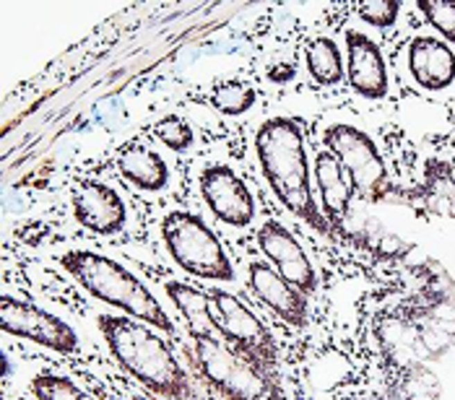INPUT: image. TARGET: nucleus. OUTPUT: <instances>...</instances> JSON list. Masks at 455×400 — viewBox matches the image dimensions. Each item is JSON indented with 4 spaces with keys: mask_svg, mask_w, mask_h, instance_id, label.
I'll use <instances>...</instances> for the list:
<instances>
[{
    "mask_svg": "<svg viewBox=\"0 0 455 400\" xmlns=\"http://www.w3.org/2000/svg\"><path fill=\"white\" fill-rule=\"evenodd\" d=\"M151 130H154V138L159 144H164L169 151H177V154L187 151L196 141V133H193L190 123L182 120L180 114H164L162 120H156Z\"/></svg>",
    "mask_w": 455,
    "mask_h": 400,
    "instance_id": "obj_21",
    "label": "nucleus"
},
{
    "mask_svg": "<svg viewBox=\"0 0 455 400\" xmlns=\"http://www.w3.org/2000/svg\"><path fill=\"white\" fill-rule=\"evenodd\" d=\"M211 107L216 112L227 114V117H237V114H245L248 110H252V104L258 99L255 89L245 81H237V78H229V81H221L211 89Z\"/></svg>",
    "mask_w": 455,
    "mask_h": 400,
    "instance_id": "obj_19",
    "label": "nucleus"
},
{
    "mask_svg": "<svg viewBox=\"0 0 455 400\" xmlns=\"http://www.w3.org/2000/svg\"><path fill=\"white\" fill-rule=\"evenodd\" d=\"M248 286L279 320L289 322L294 328H304L310 322V304H307L310 297H304L300 288L284 281L268 263H260V260L250 263Z\"/></svg>",
    "mask_w": 455,
    "mask_h": 400,
    "instance_id": "obj_12",
    "label": "nucleus"
},
{
    "mask_svg": "<svg viewBox=\"0 0 455 400\" xmlns=\"http://www.w3.org/2000/svg\"><path fill=\"white\" fill-rule=\"evenodd\" d=\"M117 172L146 193H159L169 182V166L162 156L146 148V146H128L123 154L117 156Z\"/></svg>",
    "mask_w": 455,
    "mask_h": 400,
    "instance_id": "obj_16",
    "label": "nucleus"
},
{
    "mask_svg": "<svg viewBox=\"0 0 455 400\" xmlns=\"http://www.w3.org/2000/svg\"><path fill=\"white\" fill-rule=\"evenodd\" d=\"M193 364L200 380L211 385L224 400H289L281 380H273L258 369L221 336L193 338Z\"/></svg>",
    "mask_w": 455,
    "mask_h": 400,
    "instance_id": "obj_4",
    "label": "nucleus"
},
{
    "mask_svg": "<svg viewBox=\"0 0 455 400\" xmlns=\"http://www.w3.org/2000/svg\"><path fill=\"white\" fill-rule=\"evenodd\" d=\"M200 198L208 205V211L216 216L218 221L229 226H245L252 224L255 218V198L250 193L248 182L227 164H211L206 166L198 177Z\"/></svg>",
    "mask_w": 455,
    "mask_h": 400,
    "instance_id": "obj_9",
    "label": "nucleus"
},
{
    "mask_svg": "<svg viewBox=\"0 0 455 400\" xmlns=\"http://www.w3.org/2000/svg\"><path fill=\"white\" fill-rule=\"evenodd\" d=\"M409 71L427 92H443L455 81L453 47L435 37H416L409 44Z\"/></svg>",
    "mask_w": 455,
    "mask_h": 400,
    "instance_id": "obj_14",
    "label": "nucleus"
},
{
    "mask_svg": "<svg viewBox=\"0 0 455 400\" xmlns=\"http://www.w3.org/2000/svg\"><path fill=\"white\" fill-rule=\"evenodd\" d=\"M58 263L96 302H104L110 307L120 309L123 315L141 320L159 333H166V336L177 333L175 322L169 320L166 309L159 304V299L151 294V288L135 273H130L123 263H117L107 255H99L94 250L62 252L58 257Z\"/></svg>",
    "mask_w": 455,
    "mask_h": 400,
    "instance_id": "obj_3",
    "label": "nucleus"
},
{
    "mask_svg": "<svg viewBox=\"0 0 455 400\" xmlns=\"http://www.w3.org/2000/svg\"><path fill=\"white\" fill-rule=\"evenodd\" d=\"M307 71L320 86H336L346 76V62L338 50V44L331 37H315L304 50Z\"/></svg>",
    "mask_w": 455,
    "mask_h": 400,
    "instance_id": "obj_18",
    "label": "nucleus"
},
{
    "mask_svg": "<svg viewBox=\"0 0 455 400\" xmlns=\"http://www.w3.org/2000/svg\"><path fill=\"white\" fill-rule=\"evenodd\" d=\"M31 395L37 400H96L92 392L78 388L71 377L58 374V372H42L29 382Z\"/></svg>",
    "mask_w": 455,
    "mask_h": 400,
    "instance_id": "obj_20",
    "label": "nucleus"
},
{
    "mask_svg": "<svg viewBox=\"0 0 455 400\" xmlns=\"http://www.w3.org/2000/svg\"><path fill=\"white\" fill-rule=\"evenodd\" d=\"M162 242L185 273L206 281H234V266L216 232L190 211H169L162 218Z\"/></svg>",
    "mask_w": 455,
    "mask_h": 400,
    "instance_id": "obj_5",
    "label": "nucleus"
},
{
    "mask_svg": "<svg viewBox=\"0 0 455 400\" xmlns=\"http://www.w3.org/2000/svg\"><path fill=\"white\" fill-rule=\"evenodd\" d=\"M0 330L8 336H16V338L40 343L58 354H76L81 346L76 330L65 320L31 304V302L8 297V294L0 299Z\"/></svg>",
    "mask_w": 455,
    "mask_h": 400,
    "instance_id": "obj_8",
    "label": "nucleus"
},
{
    "mask_svg": "<svg viewBox=\"0 0 455 400\" xmlns=\"http://www.w3.org/2000/svg\"><path fill=\"white\" fill-rule=\"evenodd\" d=\"M255 236H258L260 252L273 263L276 273L284 281H289L294 288H300L304 297L315 294V288H318L315 266H312L307 252L297 242V236L291 234L286 226L281 224V221H276V218H268L258 229Z\"/></svg>",
    "mask_w": 455,
    "mask_h": 400,
    "instance_id": "obj_10",
    "label": "nucleus"
},
{
    "mask_svg": "<svg viewBox=\"0 0 455 400\" xmlns=\"http://www.w3.org/2000/svg\"><path fill=\"white\" fill-rule=\"evenodd\" d=\"M416 6L424 13L427 24L435 26V31L440 37H445V42L455 44V3H447V0H419Z\"/></svg>",
    "mask_w": 455,
    "mask_h": 400,
    "instance_id": "obj_22",
    "label": "nucleus"
},
{
    "mask_svg": "<svg viewBox=\"0 0 455 400\" xmlns=\"http://www.w3.org/2000/svg\"><path fill=\"white\" fill-rule=\"evenodd\" d=\"M164 291L166 297L172 299L177 312L185 318V328L190 333V338H198V336H221V330L216 328V322L211 318V299H208L206 291L190 286L185 281H166Z\"/></svg>",
    "mask_w": 455,
    "mask_h": 400,
    "instance_id": "obj_17",
    "label": "nucleus"
},
{
    "mask_svg": "<svg viewBox=\"0 0 455 400\" xmlns=\"http://www.w3.org/2000/svg\"><path fill=\"white\" fill-rule=\"evenodd\" d=\"M325 148L341 162L354 193L367 200H377L388 190V169L383 154L370 135L354 125H333L325 130Z\"/></svg>",
    "mask_w": 455,
    "mask_h": 400,
    "instance_id": "obj_7",
    "label": "nucleus"
},
{
    "mask_svg": "<svg viewBox=\"0 0 455 400\" xmlns=\"http://www.w3.org/2000/svg\"><path fill=\"white\" fill-rule=\"evenodd\" d=\"M375 250H377L380 255H385V257H393V255H404L409 247H406L395 234L383 232V234L377 236V245H375Z\"/></svg>",
    "mask_w": 455,
    "mask_h": 400,
    "instance_id": "obj_24",
    "label": "nucleus"
},
{
    "mask_svg": "<svg viewBox=\"0 0 455 400\" xmlns=\"http://www.w3.org/2000/svg\"><path fill=\"white\" fill-rule=\"evenodd\" d=\"M346 81L364 99H383L390 89L383 52L364 31L346 34Z\"/></svg>",
    "mask_w": 455,
    "mask_h": 400,
    "instance_id": "obj_13",
    "label": "nucleus"
},
{
    "mask_svg": "<svg viewBox=\"0 0 455 400\" xmlns=\"http://www.w3.org/2000/svg\"><path fill=\"white\" fill-rule=\"evenodd\" d=\"M255 154L263 177L268 180L273 195L284 203V208L325 234L331 224L325 221L323 208L312 193L310 159L300 125L289 117H268L255 135Z\"/></svg>",
    "mask_w": 455,
    "mask_h": 400,
    "instance_id": "obj_2",
    "label": "nucleus"
},
{
    "mask_svg": "<svg viewBox=\"0 0 455 400\" xmlns=\"http://www.w3.org/2000/svg\"><path fill=\"white\" fill-rule=\"evenodd\" d=\"M208 299H211V318L221 330L224 340L268 377L279 380V349L271 330L260 322L258 315L242 299L224 288H214Z\"/></svg>",
    "mask_w": 455,
    "mask_h": 400,
    "instance_id": "obj_6",
    "label": "nucleus"
},
{
    "mask_svg": "<svg viewBox=\"0 0 455 400\" xmlns=\"http://www.w3.org/2000/svg\"><path fill=\"white\" fill-rule=\"evenodd\" d=\"M398 13H401V3H395V0H362L359 3L362 21L370 26H377V29L393 26Z\"/></svg>",
    "mask_w": 455,
    "mask_h": 400,
    "instance_id": "obj_23",
    "label": "nucleus"
},
{
    "mask_svg": "<svg viewBox=\"0 0 455 400\" xmlns=\"http://www.w3.org/2000/svg\"><path fill=\"white\" fill-rule=\"evenodd\" d=\"M71 205L76 221L92 234H120L128 224V208L120 193L96 180H81L73 187Z\"/></svg>",
    "mask_w": 455,
    "mask_h": 400,
    "instance_id": "obj_11",
    "label": "nucleus"
},
{
    "mask_svg": "<svg viewBox=\"0 0 455 400\" xmlns=\"http://www.w3.org/2000/svg\"><path fill=\"white\" fill-rule=\"evenodd\" d=\"M96 328L102 333L112 359L138 380L148 392L164 400H190V380L175 351L169 349L151 325L128 315H99Z\"/></svg>",
    "mask_w": 455,
    "mask_h": 400,
    "instance_id": "obj_1",
    "label": "nucleus"
},
{
    "mask_svg": "<svg viewBox=\"0 0 455 400\" xmlns=\"http://www.w3.org/2000/svg\"><path fill=\"white\" fill-rule=\"evenodd\" d=\"M312 177H315V187H318V195H320L323 203V216H328L331 224L346 221L349 208H352L354 185L349 175L343 172L341 162L328 148H320L315 154Z\"/></svg>",
    "mask_w": 455,
    "mask_h": 400,
    "instance_id": "obj_15",
    "label": "nucleus"
}]
</instances>
